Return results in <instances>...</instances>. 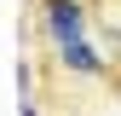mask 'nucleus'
I'll return each mask as SVG.
<instances>
[{
  "mask_svg": "<svg viewBox=\"0 0 121 116\" xmlns=\"http://www.w3.org/2000/svg\"><path fill=\"white\" fill-rule=\"evenodd\" d=\"M46 29H52V41H58V52H64L69 70H81V76L104 70V58L86 47V18H81L75 0H46Z\"/></svg>",
  "mask_w": 121,
  "mask_h": 116,
  "instance_id": "f257e3e1",
  "label": "nucleus"
},
{
  "mask_svg": "<svg viewBox=\"0 0 121 116\" xmlns=\"http://www.w3.org/2000/svg\"><path fill=\"white\" fill-rule=\"evenodd\" d=\"M23 116H35V105H23Z\"/></svg>",
  "mask_w": 121,
  "mask_h": 116,
  "instance_id": "f03ea898",
  "label": "nucleus"
}]
</instances>
